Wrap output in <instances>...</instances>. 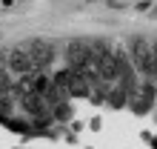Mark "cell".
Instances as JSON below:
<instances>
[{
  "label": "cell",
  "mask_w": 157,
  "mask_h": 149,
  "mask_svg": "<svg viewBox=\"0 0 157 149\" xmlns=\"http://www.w3.org/2000/svg\"><path fill=\"white\" fill-rule=\"evenodd\" d=\"M63 58H66L69 69H89L91 66V43L86 40H71L66 46V52H63Z\"/></svg>",
  "instance_id": "obj_2"
},
{
  "label": "cell",
  "mask_w": 157,
  "mask_h": 149,
  "mask_svg": "<svg viewBox=\"0 0 157 149\" xmlns=\"http://www.w3.org/2000/svg\"><path fill=\"white\" fill-rule=\"evenodd\" d=\"M3 123H6L9 129H14V132H29V123H23L20 118H6Z\"/></svg>",
  "instance_id": "obj_10"
},
{
  "label": "cell",
  "mask_w": 157,
  "mask_h": 149,
  "mask_svg": "<svg viewBox=\"0 0 157 149\" xmlns=\"http://www.w3.org/2000/svg\"><path fill=\"white\" fill-rule=\"evenodd\" d=\"M151 143H154V149H157V138H154V141H151Z\"/></svg>",
  "instance_id": "obj_11"
},
{
  "label": "cell",
  "mask_w": 157,
  "mask_h": 149,
  "mask_svg": "<svg viewBox=\"0 0 157 149\" xmlns=\"http://www.w3.org/2000/svg\"><path fill=\"white\" fill-rule=\"evenodd\" d=\"M43 100H46V106H57L66 100V89H60V86H54V83H49V86L43 89Z\"/></svg>",
  "instance_id": "obj_6"
},
{
  "label": "cell",
  "mask_w": 157,
  "mask_h": 149,
  "mask_svg": "<svg viewBox=\"0 0 157 149\" xmlns=\"http://www.w3.org/2000/svg\"><path fill=\"white\" fill-rule=\"evenodd\" d=\"M9 69H12L14 74H29L32 72L29 52H26V49H12V52H9Z\"/></svg>",
  "instance_id": "obj_4"
},
{
  "label": "cell",
  "mask_w": 157,
  "mask_h": 149,
  "mask_svg": "<svg viewBox=\"0 0 157 149\" xmlns=\"http://www.w3.org/2000/svg\"><path fill=\"white\" fill-rule=\"evenodd\" d=\"M66 92L71 98H89V92H91V83H89V78H86V69H71V80H69V86H66Z\"/></svg>",
  "instance_id": "obj_3"
},
{
  "label": "cell",
  "mask_w": 157,
  "mask_h": 149,
  "mask_svg": "<svg viewBox=\"0 0 157 149\" xmlns=\"http://www.w3.org/2000/svg\"><path fill=\"white\" fill-rule=\"evenodd\" d=\"M109 106H114V109H120V106H126V92L120 89V86H114L112 92H109Z\"/></svg>",
  "instance_id": "obj_7"
},
{
  "label": "cell",
  "mask_w": 157,
  "mask_h": 149,
  "mask_svg": "<svg viewBox=\"0 0 157 149\" xmlns=\"http://www.w3.org/2000/svg\"><path fill=\"white\" fill-rule=\"evenodd\" d=\"M69 80H71V69H63V72H57V74H54V86H60V89H66L69 86ZM66 95H69V92H66Z\"/></svg>",
  "instance_id": "obj_8"
},
{
  "label": "cell",
  "mask_w": 157,
  "mask_h": 149,
  "mask_svg": "<svg viewBox=\"0 0 157 149\" xmlns=\"http://www.w3.org/2000/svg\"><path fill=\"white\" fill-rule=\"evenodd\" d=\"M52 118H57V120H69L71 118V106L66 103V100H63V103H57V106H54V115Z\"/></svg>",
  "instance_id": "obj_9"
},
{
  "label": "cell",
  "mask_w": 157,
  "mask_h": 149,
  "mask_svg": "<svg viewBox=\"0 0 157 149\" xmlns=\"http://www.w3.org/2000/svg\"><path fill=\"white\" fill-rule=\"evenodd\" d=\"M20 106L26 109V115H32V118L46 115V100H43V95H34V92L20 95Z\"/></svg>",
  "instance_id": "obj_5"
},
{
  "label": "cell",
  "mask_w": 157,
  "mask_h": 149,
  "mask_svg": "<svg viewBox=\"0 0 157 149\" xmlns=\"http://www.w3.org/2000/svg\"><path fill=\"white\" fill-rule=\"evenodd\" d=\"M26 52H29L32 69H37V72H46V69L54 63V58H57L54 46H52V43H46V40H32L29 46H26Z\"/></svg>",
  "instance_id": "obj_1"
}]
</instances>
